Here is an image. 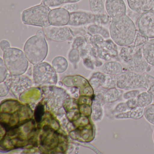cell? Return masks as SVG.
Returning a JSON list of instances; mask_svg holds the SVG:
<instances>
[{
	"instance_id": "obj_2",
	"label": "cell",
	"mask_w": 154,
	"mask_h": 154,
	"mask_svg": "<svg viewBox=\"0 0 154 154\" xmlns=\"http://www.w3.org/2000/svg\"><path fill=\"white\" fill-rule=\"evenodd\" d=\"M116 87L120 90H137L145 88L154 99V77L145 73L123 72L115 75Z\"/></svg>"
},
{
	"instance_id": "obj_9",
	"label": "cell",
	"mask_w": 154,
	"mask_h": 154,
	"mask_svg": "<svg viewBox=\"0 0 154 154\" xmlns=\"http://www.w3.org/2000/svg\"><path fill=\"white\" fill-rule=\"evenodd\" d=\"M138 31L148 38H154V11L141 14L137 21Z\"/></svg>"
},
{
	"instance_id": "obj_17",
	"label": "cell",
	"mask_w": 154,
	"mask_h": 154,
	"mask_svg": "<svg viewBox=\"0 0 154 154\" xmlns=\"http://www.w3.org/2000/svg\"><path fill=\"white\" fill-rule=\"evenodd\" d=\"M144 108L138 107L134 109L129 110L125 112L115 114V117L119 119H139L144 116Z\"/></svg>"
},
{
	"instance_id": "obj_16",
	"label": "cell",
	"mask_w": 154,
	"mask_h": 154,
	"mask_svg": "<svg viewBox=\"0 0 154 154\" xmlns=\"http://www.w3.org/2000/svg\"><path fill=\"white\" fill-rule=\"evenodd\" d=\"M141 52L149 64L154 66V38L148 40L142 46Z\"/></svg>"
},
{
	"instance_id": "obj_18",
	"label": "cell",
	"mask_w": 154,
	"mask_h": 154,
	"mask_svg": "<svg viewBox=\"0 0 154 154\" xmlns=\"http://www.w3.org/2000/svg\"><path fill=\"white\" fill-rule=\"evenodd\" d=\"M86 26V30L91 35H100L105 39L109 38L110 37L109 31L103 26L93 24Z\"/></svg>"
},
{
	"instance_id": "obj_36",
	"label": "cell",
	"mask_w": 154,
	"mask_h": 154,
	"mask_svg": "<svg viewBox=\"0 0 154 154\" xmlns=\"http://www.w3.org/2000/svg\"><path fill=\"white\" fill-rule=\"evenodd\" d=\"M44 107H43V105H38L36 109L35 114V119L36 121H37L38 122L41 121L42 116L44 114Z\"/></svg>"
},
{
	"instance_id": "obj_13",
	"label": "cell",
	"mask_w": 154,
	"mask_h": 154,
	"mask_svg": "<svg viewBox=\"0 0 154 154\" xmlns=\"http://www.w3.org/2000/svg\"><path fill=\"white\" fill-rule=\"evenodd\" d=\"M129 72L137 73H144L149 67V64L142 55L141 50L136 54L130 61L127 63Z\"/></svg>"
},
{
	"instance_id": "obj_5",
	"label": "cell",
	"mask_w": 154,
	"mask_h": 154,
	"mask_svg": "<svg viewBox=\"0 0 154 154\" xmlns=\"http://www.w3.org/2000/svg\"><path fill=\"white\" fill-rule=\"evenodd\" d=\"M51 9L40 4L24 10L21 13V19L25 25L44 28L50 26L48 21V14Z\"/></svg>"
},
{
	"instance_id": "obj_23",
	"label": "cell",
	"mask_w": 154,
	"mask_h": 154,
	"mask_svg": "<svg viewBox=\"0 0 154 154\" xmlns=\"http://www.w3.org/2000/svg\"><path fill=\"white\" fill-rule=\"evenodd\" d=\"M122 91L115 87L108 89L103 95L104 100L106 102L112 103L118 100L121 95Z\"/></svg>"
},
{
	"instance_id": "obj_42",
	"label": "cell",
	"mask_w": 154,
	"mask_h": 154,
	"mask_svg": "<svg viewBox=\"0 0 154 154\" xmlns=\"http://www.w3.org/2000/svg\"><path fill=\"white\" fill-rule=\"evenodd\" d=\"M153 140H154V133H153Z\"/></svg>"
},
{
	"instance_id": "obj_25",
	"label": "cell",
	"mask_w": 154,
	"mask_h": 154,
	"mask_svg": "<svg viewBox=\"0 0 154 154\" xmlns=\"http://www.w3.org/2000/svg\"><path fill=\"white\" fill-rule=\"evenodd\" d=\"M82 0H42L41 2L49 7L55 8L63 4L69 3H78Z\"/></svg>"
},
{
	"instance_id": "obj_3",
	"label": "cell",
	"mask_w": 154,
	"mask_h": 154,
	"mask_svg": "<svg viewBox=\"0 0 154 154\" xmlns=\"http://www.w3.org/2000/svg\"><path fill=\"white\" fill-rule=\"evenodd\" d=\"M23 51L29 62L34 65L45 60L48 54V47L43 29L38 30L26 40Z\"/></svg>"
},
{
	"instance_id": "obj_26",
	"label": "cell",
	"mask_w": 154,
	"mask_h": 154,
	"mask_svg": "<svg viewBox=\"0 0 154 154\" xmlns=\"http://www.w3.org/2000/svg\"><path fill=\"white\" fill-rule=\"evenodd\" d=\"M80 56H81L78 49L72 48L69 51L68 55V59L75 69L77 66L78 62L80 61Z\"/></svg>"
},
{
	"instance_id": "obj_1",
	"label": "cell",
	"mask_w": 154,
	"mask_h": 154,
	"mask_svg": "<svg viewBox=\"0 0 154 154\" xmlns=\"http://www.w3.org/2000/svg\"><path fill=\"white\" fill-rule=\"evenodd\" d=\"M109 31L112 40L120 47L133 44L137 32L135 23L126 15L112 19Z\"/></svg>"
},
{
	"instance_id": "obj_33",
	"label": "cell",
	"mask_w": 154,
	"mask_h": 154,
	"mask_svg": "<svg viewBox=\"0 0 154 154\" xmlns=\"http://www.w3.org/2000/svg\"><path fill=\"white\" fill-rule=\"evenodd\" d=\"M140 93V92L138 90H129L128 91L123 94V97L125 100L137 98L138 95Z\"/></svg>"
},
{
	"instance_id": "obj_29",
	"label": "cell",
	"mask_w": 154,
	"mask_h": 154,
	"mask_svg": "<svg viewBox=\"0 0 154 154\" xmlns=\"http://www.w3.org/2000/svg\"><path fill=\"white\" fill-rule=\"evenodd\" d=\"M88 42V40L85 37L82 35L76 36L72 43V48L79 49Z\"/></svg>"
},
{
	"instance_id": "obj_14",
	"label": "cell",
	"mask_w": 154,
	"mask_h": 154,
	"mask_svg": "<svg viewBox=\"0 0 154 154\" xmlns=\"http://www.w3.org/2000/svg\"><path fill=\"white\" fill-rule=\"evenodd\" d=\"M129 8L138 14L151 11L154 8V0H127Z\"/></svg>"
},
{
	"instance_id": "obj_38",
	"label": "cell",
	"mask_w": 154,
	"mask_h": 154,
	"mask_svg": "<svg viewBox=\"0 0 154 154\" xmlns=\"http://www.w3.org/2000/svg\"><path fill=\"white\" fill-rule=\"evenodd\" d=\"M9 91L8 87L4 82H1V84H0V96L1 97H3V96L7 95Z\"/></svg>"
},
{
	"instance_id": "obj_21",
	"label": "cell",
	"mask_w": 154,
	"mask_h": 154,
	"mask_svg": "<svg viewBox=\"0 0 154 154\" xmlns=\"http://www.w3.org/2000/svg\"><path fill=\"white\" fill-rule=\"evenodd\" d=\"M137 100L139 107L144 108L152 103L154 97L147 91H143L138 95Z\"/></svg>"
},
{
	"instance_id": "obj_35",
	"label": "cell",
	"mask_w": 154,
	"mask_h": 154,
	"mask_svg": "<svg viewBox=\"0 0 154 154\" xmlns=\"http://www.w3.org/2000/svg\"><path fill=\"white\" fill-rule=\"evenodd\" d=\"M128 107H127V104H126V102L120 103H119L118 105L115 107V109L113 110V113L115 114H118V113H122V112H125L128 110Z\"/></svg>"
},
{
	"instance_id": "obj_39",
	"label": "cell",
	"mask_w": 154,
	"mask_h": 154,
	"mask_svg": "<svg viewBox=\"0 0 154 154\" xmlns=\"http://www.w3.org/2000/svg\"><path fill=\"white\" fill-rule=\"evenodd\" d=\"M11 48V44L7 39H2L0 42V48L3 52Z\"/></svg>"
},
{
	"instance_id": "obj_28",
	"label": "cell",
	"mask_w": 154,
	"mask_h": 154,
	"mask_svg": "<svg viewBox=\"0 0 154 154\" xmlns=\"http://www.w3.org/2000/svg\"><path fill=\"white\" fill-rule=\"evenodd\" d=\"M95 17V22L94 24H96L99 26H105L111 22V18L106 14H103V15H96Z\"/></svg>"
},
{
	"instance_id": "obj_24",
	"label": "cell",
	"mask_w": 154,
	"mask_h": 154,
	"mask_svg": "<svg viewBox=\"0 0 154 154\" xmlns=\"http://www.w3.org/2000/svg\"><path fill=\"white\" fill-rule=\"evenodd\" d=\"M89 6L91 11L94 15L104 14V4L103 0H89Z\"/></svg>"
},
{
	"instance_id": "obj_20",
	"label": "cell",
	"mask_w": 154,
	"mask_h": 154,
	"mask_svg": "<svg viewBox=\"0 0 154 154\" xmlns=\"http://www.w3.org/2000/svg\"><path fill=\"white\" fill-rule=\"evenodd\" d=\"M52 66L57 73H63L66 71L68 68V62L63 56H57L53 59Z\"/></svg>"
},
{
	"instance_id": "obj_19",
	"label": "cell",
	"mask_w": 154,
	"mask_h": 154,
	"mask_svg": "<svg viewBox=\"0 0 154 154\" xmlns=\"http://www.w3.org/2000/svg\"><path fill=\"white\" fill-rule=\"evenodd\" d=\"M141 46L136 47L134 45L123 47L121 49L120 56L124 62L128 63L137 53L141 50Z\"/></svg>"
},
{
	"instance_id": "obj_6",
	"label": "cell",
	"mask_w": 154,
	"mask_h": 154,
	"mask_svg": "<svg viewBox=\"0 0 154 154\" xmlns=\"http://www.w3.org/2000/svg\"><path fill=\"white\" fill-rule=\"evenodd\" d=\"M33 81L37 86H53L58 81L57 73L49 63L43 62L34 65Z\"/></svg>"
},
{
	"instance_id": "obj_31",
	"label": "cell",
	"mask_w": 154,
	"mask_h": 154,
	"mask_svg": "<svg viewBox=\"0 0 154 154\" xmlns=\"http://www.w3.org/2000/svg\"><path fill=\"white\" fill-rule=\"evenodd\" d=\"M8 70L2 58L0 59V82H3L8 75Z\"/></svg>"
},
{
	"instance_id": "obj_27",
	"label": "cell",
	"mask_w": 154,
	"mask_h": 154,
	"mask_svg": "<svg viewBox=\"0 0 154 154\" xmlns=\"http://www.w3.org/2000/svg\"><path fill=\"white\" fill-rule=\"evenodd\" d=\"M144 116L148 122L154 125V103L144 108Z\"/></svg>"
},
{
	"instance_id": "obj_37",
	"label": "cell",
	"mask_w": 154,
	"mask_h": 154,
	"mask_svg": "<svg viewBox=\"0 0 154 154\" xmlns=\"http://www.w3.org/2000/svg\"><path fill=\"white\" fill-rule=\"evenodd\" d=\"M126 103L129 110L134 109L139 107L137 98H133L127 100Z\"/></svg>"
},
{
	"instance_id": "obj_15",
	"label": "cell",
	"mask_w": 154,
	"mask_h": 154,
	"mask_svg": "<svg viewBox=\"0 0 154 154\" xmlns=\"http://www.w3.org/2000/svg\"><path fill=\"white\" fill-rule=\"evenodd\" d=\"M100 71L108 75H117L122 72V67L118 62L110 61L103 64L100 68Z\"/></svg>"
},
{
	"instance_id": "obj_10",
	"label": "cell",
	"mask_w": 154,
	"mask_h": 154,
	"mask_svg": "<svg viewBox=\"0 0 154 154\" xmlns=\"http://www.w3.org/2000/svg\"><path fill=\"white\" fill-rule=\"evenodd\" d=\"M96 16L91 11L78 10L70 13V20L68 26H86L94 24Z\"/></svg>"
},
{
	"instance_id": "obj_12",
	"label": "cell",
	"mask_w": 154,
	"mask_h": 154,
	"mask_svg": "<svg viewBox=\"0 0 154 154\" xmlns=\"http://www.w3.org/2000/svg\"><path fill=\"white\" fill-rule=\"evenodd\" d=\"M105 8L111 18H116L126 15L127 8L124 0H105Z\"/></svg>"
},
{
	"instance_id": "obj_8",
	"label": "cell",
	"mask_w": 154,
	"mask_h": 154,
	"mask_svg": "<svg viewBox=\"0 0 154 154\" xmlns=\"http://www.w3.org/2000/svg\"><path fill=\"white\" fill-rule=\"evenodd\" d=\"M46 37L51 41L63 42L71 40L75 36L72 30L69 27L49 26L43 28Z\"/></svg>"
},
{
	"instance_id": "obj_40",
	"label": "cell",
	"mask_w": 154,
	"mask_h": 154,
	"mask_svg": "<svg viewBox=\"0 0 154 154\" xmlns=\"http://www.w3.org/2000/svg\"><path fill=\"white\" fill-rule=\"evenodd\" d=\"M83 60L84 65L85 66H86V68L93 70L94 66L93 64L92 61L89 56L83 58Z\"/></svg>"
},
{
	"instance_id": "obj_11",
	"label": "cell",
	"mask_w": 154,
	"mask_h": 154,
	"mask_svg": "<svg viewBox=\"0 0 154 154\" xmlns=\"http://www.w3.org/2000/svg\"><path fill=\"white\" fill-rule=\"evenodd\" d=\"M70 13L63 8H57L50 10L48 19L50 26H68Z\"/></svg>"
},
{
	"instance_id": "obj_30",
	"label": "cell",
	"mask_w": 154,
	"mask_h": 154,
	"mask_svg": "<svg viewBox=\"0 0 154 154\" xmlns=\"http://www.w3.org/2000/svg\"><path fill=\"white\" fill-rule=\"evenodd\" d=\"M92 118L94 120H97L100 118L102 113V109L99 102H94L92 108Z\"/></svg>"
},
{
	"instance_id": "obj_4",
	"label": "cell",
	"mask_w": 154,
	"mask_h": 154,
	"mask_svg": "<svg viewBox=\"0 0 154 154\" xmlns=\"http://www.w3.org/2000/svg\"><path fill=\"white\" fill-rule=\"evenodd\" d=\"M3 61L10 74L22 75L29 67V61L24 51L15 47L3 52Z\"/></svg>"
},
{
	"instance_id": "obj_7",
	"label": "cell",
	"mask_w": 154,
	"mask_h": 154,
	"mask_svg": "<svg viewBox=\"0 0 154 154\" xmlns=\"http://www.w3.org/2000/svg\"><path fill=\"white\" fill-rule=\"evenodd\" d=\"M4 82L8 85L10 91L17 98L33 85V82L30 78L23 75H8Z\"/></svg>"
},
{
	"instance_id": "obj_22",
	"label": "cell",
	"mask_w": 154,
	"mask_h": 154,
	"mask_svg": "<svg viewBox=\"0 0 154 154\" xmlns=\"http://www.w3.org/2000/svg\"><path fill=\"white\" fill-rule=\"evenodd\" d=\"M107 75L100 72L94 73L89 80V83L92 87L96 89L102 86L105 82Z\"/></svg>"
},
{
	"instance_id": "obj_41",
	"label": "cell",
	"mask_w": 154,
	"mask_h": 154,
	"mask_svg": "<svg viewBox=\"0 0 154 154\" xmlns=\"http://www.w3.org/2000/svg\"><path fill=\"white\" fill-rule=\"evenodd\" d=\"M58 85H60V86H62L63 85V84H62V82H59V83H58Z\"/></svg>"
},
{
	"instance_id": "obj_32",
	"label": "cell",
	"mask_w": 154,
	"mask_h": 154,
	"mask_svg": "<svg viewBox=\"0 0 154 154\" xmlns=\"http://www.w3.org/2000/svg\"><path fill=\"white\" fill-rule=\"evenodd\" d=\"M148 38L139 31H137L134 41V46L136 47L142 46L148 40Z\"/></svg>"
},
{
	"instance_id": "obj_34",
	"label": "cell",
	"mask_w": 154,
	"mask_h": 154,
	"mask_svg": "<svg viewBox=\"0 0 154 154\" xmlns=\"http://www.w3.org/2000/svg\"><path fill=\"white\" fill-rule=\"evenodd\" d=\"M62 8L65 9L70 13H72L79 10V5L78 3H66L64 4Z\"/></svg>"
}]
</instances>
